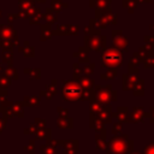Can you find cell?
<instances>
[{
  "label": "cell",
  "instance_id": "obj_1",
  "mask_svg": "<svg viewBox=\"0 0 154 154\" xmlns=\"http://www.w3.org/2000/svg\"><path fill=\"white\" fill-rule=\"evenodd\" d=\"M64 95L69 100H76L81 95V88L76 84H69L64 89Z\"/></svg>",
  "mask_w": 154,
  "mask_h": 154
},
{
  "label": "cell",
  "instance_id": "obj_2",
  "mask_svg": "<svg viewBox=\"0 0 154 154\" xmlns=\"http://www.w3.org/2000/svg\"><path fill=\"white\" fill-rule=\"evenodd\" d=\"M103 61L107 64V65H118L120 61H122V58L116 53V52H107L103 57Z\"/></svg>",
  "mask_w": 154,
  "mask_h": 154
}]
</instances>
